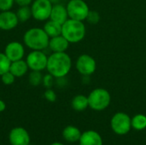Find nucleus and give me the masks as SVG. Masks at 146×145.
<instances>
[{"label": "nucleus", "mask_w": 146, "mask_h": 145, "mask_svg": "<svg viewBox=\"0 0 146 145\" xmlns=\"http://www.w3.org/2000/svg\"><path fill=\"white\" fill-rule=\"evenodd\" d=\"M72 68V60L66 52H52L48 56L46 69L55 79L64 78Z\"/></svg>", "instance_id": "nucleus-1"}, {"label": "nucleus", "mask_w": 146, "mask_h": 145, "mask_svg": "<svg viewBox=\"0 0 146 145\" xmlns=\"http://www.w3.org/2000/svg\"><path fill=\"white\" fill-rule=\"evenodd\" d=\"M23 41L32 50H44L49 46L50 37L43 28L33 27L25 32Z\"/></svg>", "instance_id": "nucleus-2"}, {"label": "nucleus", "mask_w": 146, "mask_h": 145, "mask_svg": "<svg viewBox=\"0 0 146 145\" xmlns=\"http://www.w3.org/2000/svg\"><path fill=\"white\" fill-rule=\"evenodd\" d=\"M86 33L85 23L81 21L68 19L62 25V35L70 43L77 44L84 39Z\"/></svg>", "instance_id": "nucleus-3"}, {"label": "nucleus", "mask_w": 146, "mask_h": 145, "mask_svg": "<svg viewBox=\"0 0 146 145\" xmlns=\"http://www.w3.org/2000/svg\"><path fill=\"white\" fill-rule=\"evenodd\" d=\"M89 108L94 111L106 109L111 103V96L109 91L104 88H96L87 96Z\"/></svg>", "instance_id": "nucleus-4"}, {"label": "nucleus", "mask_w": 146, "mask_h": 145, "mask_svg": "<svg viewBox=\"0 0 146 145\" xmlns=\"http://www.w3.org/2000/svg\"><path fill=\"white\" fill-rule=\"evenodd\" d=\"M131 117L124 112L115 113L110 120V127L112 131L119 135L124 136L132 129Z\"/></svg>", "instance_id": "nucleus-5"}, {"label": "nucleus", "mask_w": 146, "mask_h": 145, "mask_svg": "<svg viewBox=\"0 0 146 145\" xmlns=\"http://www.w3.org/2000/svg\"><path fill=\"white\" fill-rule=\"evenodd\" d=\"M66 7L68 17L77 21H86L90 12L89 6L84 0H70Z\"/></svg>", "instance_id": "nucleus-6"}, {"label": "nucleus", "mask_w": 146, "mask_h": 145, "mask_svg": "<svg viewBox=\"0 0 146 145\" xmlns=\"http://www.w3.org/2000/svg\"><path fill=\"white\" fill-rule=\"evenodd\" d=\"M53 3L50 0H35L32 6V16L37 21H47L50 19Z\"/></svg>", "instance_id": "nucleus-7"}, {"label": "nucleus", "mask_w": 146, "mask_h": 145, "mask_svg": "<svg viewBox=\"0 0 146 145\" xmlns=\"http://www.w3.org/2000/svg\"><path fill=\"white\" fill-rule=\"evenodd\" d=\"M27 63L32 71H43L46 69L48 56L44 50H33L27 56Z\"/></svg>", "instance_id": "nucleus-8"}, {"label": "nucleus", "mask_w": 146, "mask_h": 145, "mask_svg": "<svg viewBox=\"0 0 146 145\" xmlns=\"http://www.w3.org/2000/svg\"><path fill=\"white\" fill-rule=\"evenodd\" d=\"M75 68L77 71L83 76H90L93 74L97 69L96 60L88 54L80 55L76 62Z\"/></svg>", "instance_id": "nucleus-9"}, {"label": "nucleus", "mask_w": 146, "mask_h": 145, "mask_svg": "<svg viewBox=\"0 0 146 145\" xmlns=\"http://www.w3.org/2000/svg\"><path fill=\"white\" fill-rule=\"evenodd\" d=\"M9 142L10 145H29L31 144V138L27 129L21 126H16L10 130Z\"/></svg>", "instance_id": "nucleus-10"}, {"label": "nucleus", "mask_w": 146, "mask_h": 145, "mask_svg": "<svg viewBox=\"0 0 146 145\" xmlns=\"http://www.w3.org/2000/svg\"><path fill=\"white\" fill-rule=\"evenodd\" d=\"M4 54L12 62L21 60L25 55V50L23 45L20 42L13 41L6 45L4 49Z\"/></svg>", "instance_id": "nucleus-11"}, {"label": "nucleus", "mask_w": 146, "mask_h": 145, "mask_svg": "<svg viewBox=\"0 0 146 145\" xmlns=\"http://www.w3.org/2000/svg\"><path fill=\"white\" fill-rule=\"evenodd\" d=\"M19 23L16 13L7 10L0 13V29L3 31H9L14 29Z\"/></svg>", "instance_id": "nucleus-12"}, {"label": "nucleus", "mask_w": 146, "mask_h": 145, "mask_svg": "<svg viewBox=\"0 0 146 145\" xmlns=\"http://www.w3.org/2000/svg\"><path fill=\"white\" fill-rule=\"evenodd\" d=\"M79 145H104L101 135L92 130L86 131L81 133Z\"/></svg>", "instance_id": "nucleus-13"}, {"label": "nucleus", "mask_w": 146, "mask_h": 145, "mask_svg": "<svg viewBox=\"0 0 146 145\" xmlns=\"http://www.w3.org/2000/svg\"><path fill=\"white\" fill-rule=\"evenodd\" d=\"M68 19H69V17H68L67 7L61 3L53 4L50 20L54 21L62 25Z\"/></svg>", "instance_id": "nucleus-14"}, {"label": "nucleus", "mask_w": 146, "mask_h": 145, "mask_svg": "<svg viewBox=\"0 0 146 145\" xmlns=\"http://www.w3.org/2000/svg\"><path fill=\"white\" fill-rule=\"evenodd\" d=\"M69 44L70 43L61 34L50 38L48 48L52 52H66Z\"/></svg>", "instance_id": "nucleus-15"}, {"label": "nucleus", "mask_w": 146, "mask_h": 145, "mask_svg": "<svg viewBox=\"0 0 146 145\" xmlns=\"http://www.w3.org/2000/svg\"><path fill=\"white\" fill-rule=\"evenodd\" d=\"M81 133L82 132L78 127L70 125V126H67L62 130V138L67 142L74 144V143L79 142Z\"/></svg>", "instance_id": "nucleus-16"}, {"label": "nucleus", "mask_w": 146, "mask_h": 145, "mask_svg": "<svg viewBox=\"0 0 146 145\" xmlns=\"http://www.w3.org/2000/svg\"><path fill=\"white\" fill-rule=\"evenodd\" d=\"M28 69L29 68L27 66V62L21 59V60H18V61L11 62L9 72L12 73L15 78H20V77L24 76L27 73Z\"/></svg>", "instance_id": "nucleus-17"}, {"label": "nucleus", "mask_w": 146, "mask_h": 145, "mask_svg": "<svg viewBox=\"0 0 146 145\" xmlns=\"http://www.w3.org/2000/svg\"><path fill=\"white\" fill-rule=\"evenodd\" d=\"M71 107L77 112H81L89 108L88 97L85 95L79 94L73 97L71 101Z\"/></svg>", "instance_id": "nucleus-18"}, {"label": "nucleus", "mask_w": 146, "mask_h": 145, "mask_svg": "<svg viewBox=\"0 0 146 145\" xmlns=\"http://www.w3.org/2000/svg\"><path fill=\"white\" fill-rule=\"evenodd\" d=\"M43 29L50 37V38L62 34V25L51 20H49L45 22Z\"/></svg>", "instance_id": "nucleus-19"}, {"label": "nucleus", "mask_w": 146, "mask_h": 145, "mask_svg": "<svg viewBox=\"0 0 146 145\" xmlns=\"http://www.w3.org/2000/svg\"><path fill=\"white\" fill-rule=\"evenodd\" d=\"M132 128L136 131H143L146 128V115L143 114L135 115L131 119Z\"/></svg>", "instance_id": "nucleus-20"}, {"label": "nucleus", "mask_w": 146, "mask_h": 145, "mask_svg": "<svg viewBox=\"0 0 146 145\" xmlns=\"http://www.w3.org/2000/svg\"><path fill=\"white\" fill-rule=\"evenodd\" d=\"M16 15L19 20V22H25L30 19L32 16V10L31 8L28 6H22L18 9L16 11Z\"/></svg>", "instance_id": "nucleus-21"}, {"label": "nucleus", "mask_w": 146, "mask_h": 145, "mask_svg": "<svg viewBox=\"0 0 146 145\" xmlns=\"http://www.w3.org/2000/svg\"><path fill=\"white\" fill-rule=\"evenodd\" d=\"M11 65L10 60L7 57L4 53L0 52V76L9 71V68Z\"/></svg>", "instance_id": "nucleus-22"}, {"label": "nucleus", "mask_w": 146, "mask_h": 145, "mask_svg": "<svg viewBox=\"0 0 146 145\" xmlns=\"http://www.w3.org/2000/svg\"><path fill=\"white\" fill-rule=\"evenodd\" d=\"M29 83L33 86H38L40 85V83L43 80V77L41 74V72L39 71H32L31 73L29 74L28 78Z\"/></svg>", "instance_id": "nucleus-23"}, {"label": "nucleus", "mask_w": 146, "mask_h": 145, "mask_svg": "<svg viewBox=\"0 0 146 145\" xmlns=\"http://www.w3.org/2000/svg\"><path fill=\"white\" fill-rule=\"evenodd\" d=\"M15 77L14 76V74L12 73H10L9 71L6 72L5 73H3V75H1V80L2 82L6 85H12L15 82Z\"/></svg>", "instance_id": "nucleus-24"}, {"label": "nucleus", "mask_w": 146, "mask_h": 145, "mask_svg": "<svg viewBox=\"0 0 146 145\" xmlns=\"http://www.w3.org/2000/svg\"><path fill=\"white\" fill-rule=\"evenodd\" d=\"M90 24H97L98 23V21H100V15L98 14V12L95 11V10H90L86 20Z\"/></svg>", "instance_id": "nucleus-25"}, {"label": "nucleus", "mask_w": 146, "mask_h": 145, "mask_svg": "<svg viewBox=\"0 0 146 145\" xmlns=\"http://www.w3.org/2000/svg\"><path fill=\"white\" fill-rule=\"evenodd\" d=\"M15 3V0H0V10L7 11L10 10Z\"/></svg>", "instance_id": "nucleus-26"}, {"label": "nucleus", "mask_w": 146, "mask_h": 145, "mask_svg": "<svg viewBox=\"0 0 146 145\" xmlns=\"http://www.w3.org/2000/svg\"><path fill=\"white\" fill-rule=\"evenodd\" d=\"M44 98L47 100V101H49V102H50V103H54V102H56V92L52 90V89H47L45 91H44Z\"/></svg>", "instance_id": "nucleus-27"}, {"label": "nucleus", "mask_w": 146, "mask_h": 145, "mask_svg": "<svg viewBox=\"0 0 146 145\" xmlns=\"http://www.w3.org/2000/svg\"><path fill=\"white\" fill-rule=\"evenodd\" d=\"M54 77L52 75H50V73L46 74L44 78H43V84L44 85V87H46L47 89H50L52 85H53V83H54Z\"/></svg>", "instance_id": "nucleus-28"}, {"label": "nucleus", "mask_w": 146, "mask_h": 145, "mask_svg": "<svg viewBox=\"0 0 146 145\" xmlns=\"http://www.w3.org/2000/svg\"><path fill=\"white\" fill-rule=\"evenodd\" d=\"M32 1L33 0H15V3L18 4L20 7H22V6H28L32 3Z\"/></svg>", "instance_id": "nucleus-29"}, {"label": "nucleus", "mask_w": 146, "mask_h": 145, "mask_svg": "<svg viewBox=\"0 0 146 145\" xmlns=\"http://www.w3.org/2000/svg\"><path fill=\"white\" fill-rule=\"evenodd\" d=\"M6 109V103H4V101L0 99V113L3 112Z\"/></svg>", "instance_id": "nucleus-30"}, {"label": "nucleus", "mask_w": 146, "mask_h": 145, "mask_svg": "<svg viewBox=\"0 0 146 145\" xmlns=\"http://www.w3.org/2000/svg\"><path fill=\"white\" fill-rule=\"evenodd\" d=\"M50 145H64L63 144H62V143H59V142H55V143H52Z\"/></svg>", "instance_id": "nucleus-31"}, {"label": "nucleus", "mask_w": 146, "mask_h": 145, "mask_svg": "<svg viewBox=\"0 0 146 145\" xmlns=\"http://www.w3.org/2000/svg\"><path fill=\"white\" fill-rule=\"evenodd\" d=\"M50 1L53 4H56V3H58L60 0H50Z\"/></svg>", "instance_id": "nucleus-32"}, {"label": "nucleus", "mask_w": 146, "mask_h": 145, "mask_svg": "<svg viewBox=\"0 0 146 145\" xmlns=\"http://www.w3.org/2000/svg\"><path fill=\"white\" fill-rule=\"evenodd\" d=\"M29 145H32V144H29Z\"/></svg>", "instance_id": "nucleus-33"}]
</instances>
